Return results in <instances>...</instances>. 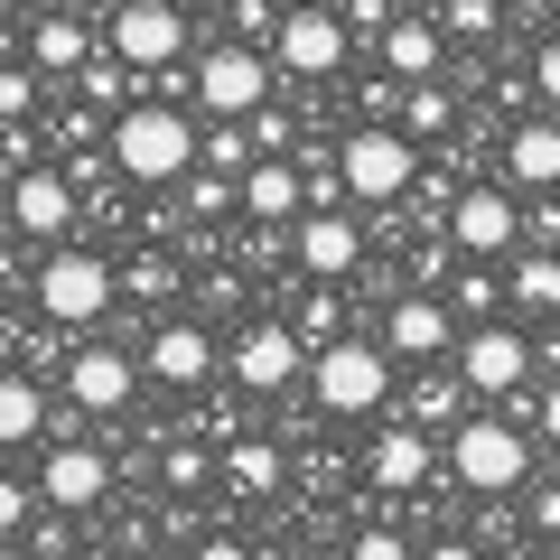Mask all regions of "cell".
Returning <instances> with one entry per match:
<instances>
[{"instance_id": "6da1fadb", "label": "cell", "mask_w": 560, "mask_h": 560, "mask_svg": "<svg viewBox=\"0 0 560 560\" xmlns=\"http://www.w3.org/2000/svg\"><path fill=\"white\" fill-rule=\"evenodd\" d=\"M533 467H541V430H533L523 411L477 401V411L448 430V477H458L467 495H486V504L523 495V486H533Z\"/></svg>"}, {"instance_id": "7a4b0ae2", "label": "cell", "mask_w": 560, "mask_h": 560, "mask_svg": "<svg viewBox=\"0 0 560 560\" xmlns=\"http://www.w3.org/2000/svg\"><path fill=\"white\" fill-rule=\"evenodd\" d=\"M197 140H206V113H197V103L140 94L131 113L113 121V168H121V187H178L187 168H197Z\"/></svg>"}, {"instance_id": "3957f363", "label": "cell", "mask_w": 560, "mask_h": 560, "mask_svg": "<svg viewBox=\"0 0 560 560\" xmlns=\"http://www.w3.org/2000/svg\"><path fill=\"white\" fill-rule=\"evenodd\" d=\"M121 300V271L103 243H47L38 261H28V308L57 327H103Z\"/></svg>"}, {"instance_id": "277c9868", "label": "cell", "mask_w": 560, "mask_h": 560, "mask_svg": "<svg viewBox=\"0 0 560 560\" xmlns=\"http://www.w3.org/2000/svg\"><path fill=\"white\" fill-rule=\"evenodd\" d=\"M393 346L383 337H355V327H346L337 346H318V355H308V401H318L327 420H374L383 401L401 393V374H393Z\"/></svg>"}, {"instance_id": "5b68a950", "label": "cell", "mask_w": 560, "mask_h": 560, "mask_svg": "<svg viewBox=\"0 0 560 560\" xmlns=\"http://www.w3.org/2000/svg\"><path fill=\"white\" fill-rule=\"evenodd\" d=\"M187 75H197V113L206 121H253L261 103L280 94V57L271 47H253V38H215V47H197V66H187Z\"/></svg>"}, {"instance_id": "8992f818", "label": "cell", "mask_w": 560, "mask_h": 560, "mask_svg": "<svg viewBox=\"0 0 560 560\" xmlns=\"http://www.w3.org/2000/svg\"><path fill=\"white\" fill-rule=\"evenodd\" d=\"M420 150L401 121H355V131H337V168H346V197L355 206H401L420 187Z\"/></svg>"}, {"instance_id": "52a82bcc", "label": "cell", "mask_w": 560, "mask_h": 560, "mask_svg": "<svg viewBox=\"0 0 560 560\" xmlns=\"http://www.w3.org/2000/svg\"><path fill=\"white\" fill-rule=\"evenodd\" d=\"M308 355H318V346H308L290 318H243L234 337H224V374H234V393H253V401L300 393V383H308Z\"/></svg>"}, {"instance_id": "ba28073f", "label": "cell", "mask_w": 560, "mask_h": 560, "mask_svg": "<svg viewBox=\"0 0 560 560\" xmlns=\"http://www.w3.org/2000/svg\"><path fill=\"white\" fill-rule=\"evenodd\" d=\"M448 364L467 374V393H477V401H514V411H523V393L541 383V346L523 337V327H504V318H477Z\"/></svg>"}, {"instance_id": "9c48e42d", "label": "cell", "mask_w": 560, "mask_h": 560, "mask_svg": "<svg viewBox=\"0 0 560 560\" xmlns=\"http://www.w3.org/2000/svg\"><path fill=\"white\" fill-rule=\"evenodd\" d=\"M75 224H84V187H75V168H47V160H28V168H10V234L20 243H75Z\"/></svg>"}, {"instance_id": "30bf717a", "label": "cell", "mask_w": 560, "mask_h": 560, "mask_svg": "<svg viewBox=\"0 0 560 560\" xmlns=\"http://www.w3.org/2000/svg\"><path fill=\"white\" fill-rule=\"evenodd\" d=\"M271 57H280V75H290V84H327L346 57H355V28H346L337 0H290V20H280Z\"/></svg>"}, {"instance_id": "8fae6325", "label": "cell", "mask_w": 560, "mask_h": 560, "mask_svg": "<svg viewBox=\"0 0 560 560\" xmlns=\"http://www.w3.org/2000/svg\"><path fill=\"white\" fill-rule=\"evenodd\" d=\"M458 337H467V318L448 308V290H420V280H411V290L383 300V346H393L401 364H448Z\"/></svg>"}, {"instance_id": "7c38bea8", "label": "cell", "mask_w": 560, "mask_h": 560, "mask_svg": "<svg viewBox=\"0 0 560 560\" xmlns=\"http://www.w3.org/2000/svg\"><path fill=\"white\" fill-rule=\"evenodd\" d=\"M448 234L477 261H514L523 253V187L514 178H467V197L448 206Z\"/></svg>"}, {"instance_id": "4fadbf2b", "label": "cell", "mask_w": 560, "mask_h": 560, "mask_svg": "<svg viewBox=\"0 0 560 560\" xmlns=\"http://www.w3.org/2000/svg\"><path fill=\"white\" fill-rule=\"evenodd\" d=\"M140 364H150V383H168V393H206V383L224 374V337L206 318H160L150 346H140Z\"/></svg>"}, {"instance_id": "5bb4252c", "label": "cell", "mask_w": 560, "mask_h": 560, "mask_svg": "<svg viewBox=\"0 0 560 560\" xmlns=\"http://www.w3.org/2000/svg\"><path fill=\"white\" fill-rule=\"evenodd\" d=\"M140 374H150V364H140L131 346L94 337V346H75V364H66V401H75L84 420H113V411H131Z\"/></svg>"}, {"instance_id": "9a60e30c", "label": "cell", "mask_w": 560, "mask_h": 560, "mask_svg": "<svg viewBox=\"0 0 560 560\" xmlns=\"http://www.w3.org/2000/svg\"><path fill=\"white\" fill-rule=\"evenodd\" d=\"M103 47L131 66H178L187 57V0H121L103 20Z\"/></svg>"}, {"instance_id": "2e32d148", "label": "cell", "mask_w": 560, "mask_h": 560, "mask_svg": "<svg viewBox=\"0 0 560 560\" xmlns=\"http://www.w3.org/2000/svg\"><path fill=\"white\" fill-rule=\"evenodd\" d=\"M38 495L57 504V514H94V504L113 495V448H94V440H47V448H38Z\"/></svg>"}, {"instance_id": "e0dca14e", "label": "cell", "mask_w": 560, "mask_h": 560, "mask_svg": "<svg viewBox=\"0 0 560 560\" xmlns=\"http://www.w3.org/2000/svg\"><path fill=\"white\" fill-rule=\"evenodd\" d=\"M440 467H448V440H440V430H420V420H393V430L364 448V477H374L383 495H420Z\"/></svg>"}, {"instance_id": "ac0fdd59", "label": "cell", "mask_w": 560, "mask_h": 560, "mask_svg": "<svg viewBox=\"0 0 560 560\" xmlns=\"http://www.w3.org/2000/svg\"><path fill=\"white\" fill-rule=\"evenodd\" d=\"M495 178H514L523 197L560 187V113H551V103H541V113H523V121H504V140H495Z\"/></svg>"}, {"instance_id": "d6986e66", "label": "cell", "mask_w": 560, "mask_h": 560, "mask_svg": "<svg viewBox=\"0 0 560 560\" xmlns=\"http://www.w3.org/2000/svg\"><path fill=\"white\" fill-rule=\"evenodd\" d=\"M300 215H308V168L290 160V150L243 168V224H261V234H300Z\"/></svg>"}, {"instance_id": "ffe728a7", "label": "cell", "mask_w": 560, "mask_h": 560, "mask_svg": "<svg viewBox=\"0 0 560 560\" xmlns=\"http://www.w3.org/2000/svg\"><path fill=\"white\" fill-rule=\"evenodd\" d=\"M290 253H300L308 280H355V261H364V224L346 215V206H308L300 234H290Z\"/></svg>"}, {"instance_id": "44dd1931", "label": "cell", "mask_w": 560, "mask_h": 560, "mask_svg": "<svg viewBox=\"0 0 560 560\" xmlns=\"http://www.w3.org/2000/svg\"><path fill=\"white\" fill-rule=\"evenodd\" d=\"M20 57H28V66H47V84H57V75H84L103 47H94V20H84V10L47 0V10H28V47H20Z\"/></svg>"}, {"instance_id": "7402d4cb", "label": "cell", "mask_w": 560, "mask_h": 560, "mask_svg": "<svg viewBox=\"0 0 560 560\" xmlns=\"http://www.w3.org/2000/svg\"><path fill=\"white\" fill-rule=\"evenodd\" d=\"M448 28H440V10H401L393 28L374 38V66L383 75H401V84H420V75H448Z\"/></svg>"}, {"instance_id": "603a6c76", "label": "cell", "mask_w": 560, "mask_h": 560, "mask_svg": "<svg viewBox=\"0 0 560 560\" xmlns=\"http://www.w3.org/2000/svg\"><path fill=\"white\" fill-rule=\"evenodd\" d=\"M393 401H401V420H420V430H440V440L458 430L467 411H477V393H467V374H458V364H411Z\"/></svg>"}, {"instance_id": "cb8c5ba5", "label": "cell", "mask_w": 560, "mask_h": 560, "mask_svg": "<svg viewBox=\"0 0 560 560\" xmlns=\"http://www.w3.org/2000/svg\"><path fill=\"white\" fill-rule=\"evenodd\" d=\"M393 121L420 140V150H448V140H458V121H467V94H458V75H420V84H401Z\"/></svg>"}, {"instance_id": "d4e9b609", "label": "cell", "mask_w": 560, "mask_h": 560, "mask_svg": "<svg viewBox=\"0 0 560 560\" xmlns=\"http://www.w3.org/2000/svg\"><path fill=\"white\" fill-rule=\"evenodd\" d=\"M47 430H57V411H47L38 364H10V374H0V440L10 448H47Z\"/></svg>"}, {"instance_id": "484cf974", "label": "cell", "mask_w": 560, "mask_h": 560, "mask_svg": "<svg viewBox=\"0 0 560 560\" xmlns=\"http://www.w3.org/2000/svg\"><path fill=\"white\" fill-rule=\"evenodd\" d=\"M224 486H234V495H280V486H290V448H280L271 430H234V440H224Z\"/></svg>"}, {"instance_id": "4316f807", "label": "cell", "mask_w": 560, "mask_h": 560, "mask_svg": "<svg viewBox=\"0 0 560 560\" xmlns=\"http://www.w3.org/2000/svg\"><path fill=\"white\" fill-rule=\"evenodd\" d=\"M504 280H514V308H523V318H560V253L523 243V253L504 261Z\"/></svg>"}, {"instance_id": "83f0119b", "label": "cell", "mask_w": 560, "mask_h": 560, "mask_svg": "<svg viewBox=\"0 0 560 560\" xmlns=\"http://www.w3.org/2000/svg\"><path fill=\"white\" fill-rule=\"evenodd\" d=\"M504 300H514V280H504V261H477V253H467L458 271H448V308H458L467 327H477V318H495Z\"/></svg>"}, {"instance_id": "f1b7e54d", "label": "cell", "mask_w": 560, "mask_h": 560, "mask_svg": "<svg viewBox=\"0 0 560 560\" xmlns=\"http://www.w3.org/2000/svg\"><path fill=\"white\" fill-rule=\"evenodd\" d=\"M253 160H261L253 121H206V140H197V168H224V178H243Z\"/></svg>"}, {"instance_id": "f546056e", "label": "cell", "mask_w": 560, "mask_h": 560, "mask_svg": "<svg viewBox=\"0 0 560 560\" xmlns=\"http://www.w3.org/2000/svg\"><path fill=\"white\" fill-rule=\"evenodd\" d=\"M290 327H300L308 346H337V337H346V300H337V280L300 290V300H290Z\"/></svg>"}, {"instance_id": "4dcf8cb0", "label": "cell", "mask_w": 560, "mask_h": 560, "mask_svg": "<svg viewBox=\"0 0 560 560\" xmlns=\"http://www.w3.org/2000/svg\"><path fill=\"white\" fill-rule=\"evenodd\" d=\"M215 467H224V458H215L206 440H160V486H168V495H197Z\"/></svg>"}, {"instance_id": "1f68e13d", "label": "cell", "mask_w": 560, "mask_h": 560, "mask_svg": "<svg viewBox=\"0 0 560 560\" xmlns=\"http://www.w3.org/2000/svg\"><path fill=\"white\" fill-rule=\"evenodd\" d=\"M440 28L458 47H495L504 38V0H440Z\"/></svg>"}, {"instance_id": "d6a6232c", "label": "cell", "mask_w": 560, "mask_h": 560, "mask_svg": "<svg viewBox=\"0 0 560 560\" xmlns=\"http://www.w3.org/2000/svg\"><path fill=\"white\" fill-rule=\"evenodd\" d=\"M168 290H178V261L168 253H131L121 261V300H168Z\"/></svg>"}, {"instance_id": "836d02e7", "label": "cell", "mask_w": 560, "mask_h": 560, "mask_svg": "<svg viewBox=\"0 0 560 560\" xmlns=\"http://www.w3.org/2000/svg\"><path fill=\"white\" fill-rule=\"evenodd\" d=\"M346 560H420V551H411L401 523H355V533H346Z\"/></svg>"}, {"instance_id": "e575fe53", "label": "cell", "mask_w": 560, "mask_h": 560, "mask_svg": "<svg viewBox=\"0 0 560 560\" xmlns=\"http://www.w3.org/2000/svg\"><path fill=\"white\" fill-rule=\"evenodd\" d=\"M38 75H47V66H28V57L0 66V113H10V121H38Z\"/></svg>"}, {"instance_id": "d590c367", "label": "cell", "mask_w": 560, "mask_h": 560, "mask_svg": "<svg viewBox=\"0 0 560 560\" xmlns=\"http://www.w3.org/2000/svg\"><path fill=\"white\" fill-rule=\"evenodd\" d=\"M523 533L560 541V477H533V486H523Z\"/></svg>"}, {"instance_id": "8d00e7d4", "label": "cell", "mask_w": 560, "mask_h": 560, "mask_svg": "<svg viewBox=\"0 0 560 560\" xmlns=\"http://www.w3.org/2000/svg\"><path fill=\"white\" fill-rule=\"evenodd\" d=\"M280 20H290V0H280V10H271V0H234V38H253V47H271Z\"/></svg>"}, {"instance_id": "74e56055", "label": "cell", "mask_w": 560, "mask_h": 560, "mask_svg": "<svg viewBox=\"0 0 560 560\" xmlns=\"http://www.w3.org/2000/svg\"><path fill=\"white\" fill-rule=\"evenodd\" d=\"M20 541H28V551H38V560H66V551H75V533H66V514H57V504H47V514L28 523Z\"/></svg>"}, {"instance_id": "f35d334b", "label": "cell", "mask_w": 560, "mask_h": 560, "mask_svg": "<svg viewBox=\"0 0 560 560\" xmlns=\"http://www.w3.org/2000/svg\"><path fill=\"white\" fill-rule=\"evenodd\" d=\"M346 10V28H355V38H383V28L401 20V0H337Z\"/></svg>"}, {"instance_id": "ab89813d", "label": "cell", "mask_w": 560, "mask_h": 560, "mask_svg": "<svg viewBox=\"0 0 560 560\" xmlns=\"http://www.w3.org/2000/svg\"><path fill=\"white\" fill-rule=\"evenodd\" d=\"M533 94H541V103L560 113V28H551L541 47H533Z\"/></svg>"}, {"instance_id": "60d3db41", "label": "cell", "mask_w": 560, "mask_h": 560, "mask_svg": "<svg viewBox=\"0 0 560 560\" xmlns=\"http://www.w3.org/2000/svg\"><path fill=\"white\" fill-rule=\"evenodd\" d=\"M533 430H541V448H560V374H541V393H533Z\"/></svg>"}, {"instance_id": "b9f144b4", "label": "cell", "mask_w": 560, "mask_h": 560, "mask_svg": "<svg viewBox=\"0 0 560 560\" xmlns=\"http://www.w3.org/2000/svg\"><path fill=\"white\" fill-rule=\"evenodd\" d=\"M420 560H486L477 533H440V541H420Z\"/></svg>"}, {"instance_id": "7bdbcfd3", "label": "cell", "mask_w": 560, "mask_h": 560, "mask_svg": "<svg viewBox=\"0 0 560 560\" xmlns=\"http://www.w3.org/2000/svg\"><path fill=\"white\" fill-rule=\"evenodd\" d=\"M187 560H243V541H234V533H215V541H197Z\"/></svg>"}, {"instance_id": "ee69618b", "label": "cell", "mask_w": 560, "mask_h": 560, "mask_svg": "<svg viewBox=\"0 0 560 560\" xmlns=\"http://www.w3.org/2000/svg\"><path fill=\"white\" fill-rule=\"evenodd\" d=\"M66 10H84V20H113V10H121V0H66Z\"/></svg>"}, {"instance_id": "f6af8a7d", "label": "cell", "mask_w": 560, "mask_h": 560, "mask_svg": "<svg viewBox=\"0 0 560 560\" xmlns=\"http://www.w3.org/2000/svg\"><path fill=\"white\" fill-rule=\"evenodd\" d=\"M0 10H47V0H0Z\"/></svg>"}, {"instance_id": "bcb514c9", "label": "cell", "mask_w": 560, "mask_h": 560, "mask_svg": "<svg viewBox=\"0 0 560 560\" xmlns=\"http://www.w3.org/2000/svg\"><path fill=\"white\" fill-rule=\"evenodd\" d=\"M10 560H38V551H28V541H10Z\"/></svg>"}, {"instance_id": "7dc6e473", "label": "cell", "mask_w": 560, "mask_h": 560, "mask_svg": "<svg viewBox=\"0 0 560 560\" xmlns=\"http://www.w3.org/2000/svg\"><path fill=\"white\" fill-rule=\"evenodd\" d=\"M401 10H440V0H401Z\"/></svg>"}]
</instances>
